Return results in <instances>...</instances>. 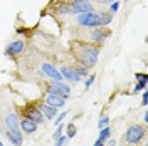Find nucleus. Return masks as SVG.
<instances>
[{
    "instance_id": "obj_1",
    "label": "nucleus",
    "mask_w": 148,
    "mask_h": 146,
    "mask_svg": "<svg viewBox=\"0 0 148 146\" xmlns=\"http://www.w3.org/2000/svg\"><path fill=\"white\" fill-rule=\"evenodd\" d=\"M74 54L81 61V64L86 67H92L98 62L99 57V49L91 46V44H83V42H76L74 44Z\"/></svg>"
},
{
    "instance_id": "obj_2",
    "label": "nucleus",
    "mask_w": 148,
    "mask_h": 146,
    "mask_svg": "<svg viewBox=\"0 0 148 146\" xmlns=\"http://www.w3.org/2000/svg\"><path fill=\"white\" fill-rule=\"evenodd\" d=\"M147 134V131H145V126H141V124H133V126H130L126 129V133H125V141L128 143V145H138L140 141L145 138Z\"/></svg>"
},
{
    "instance_id": "obj_3",
    "label": "nucleus",
    "mask_w": 148,
    "mask_h": 146,
    "mask_svg": "<svg viewBox=\"0 0 148 146\" xmlns=\"http://www.w3.org/2000/svg\"><path fill=\"white\" fill-rule=\"evenodd\" d=\"M77 24H79V25H83V27H89V29L101 27V22H99V14H98V12L77 14Z\"/></svg>"
},
{
    "instance_id": "obj_4",
    "label": "nucleus",
    "mask_w": 148,
    "mask_h": 146,
    "mask_svg": "<svg viewBox=\"0 0 148 146\" xmlns=\"http://www.w3.org/2000/svg\"><path fill=\"white\" fill-rule=\"evenodd\" d=\"M47 92H51V94H59L61 98H64V99L67 101L69 96H71V87H69V84H66V82H62V81H52L51 86H47Z\"/></svg>"
},
{
    "instance_id": "obj_5",
    "label": "nucleus",
    "mask_w": 148,
    "mask_h": 146,
    "mask_svg": "<svg viewBox=\"0 0 148 146\" xmlns=\"http://www.w3.org/2000/svg\"><path fill=\"white\" fill-rule=\"evenodd\" d=\"M74 15L77 14H86V12H94V5L91 3V0H73L71 3Z\"/></svg>"
},
{
    "instance_id": "obj_6",
    "label": "nucleus",
    "mask_w": 148,
    "mask_h": 146,
    "mask_svg": "<svg viewBox=\"0 0 148 146\" xmlns=\"http://www.w3.org/2000/svg\"><path fill=\"white\" fill-rule=\"evenodd\" d=\"M40 74H42V76H47V77H51L52 81H64L62 76H61V72H59L51 62H42V64H40Z\"/></svg>"
},
{
    "instance_id": "obj_7",
    "label": "nucleus",
    "mask_w": 148,
    "mask_h": 146,
    "mask_svg": "<svg viewBox=\"0 0 148 146\" xmlns=\"http://www.w3.org/2000/svg\"><path fill=\"white\" fill-rule=\"evenodd\" d=\"M25 49V42L22 39H17V40H12L9 46L5 47V54L9 57H15V55H20Z\"/></svg>"
},
{
    "instance_id": "obj_8",
    "label": "nucleus",
    "mask_w": 148,
    "mask_h": 146,
    "mask_svg": "<svg viewBox=\"0 0 148 146\" xmlns=\"http://www.w3.org/2000/svg\"><path fill=\"white\" fill-rule=\"evenodd\" d=\"M24 118H29L32 119V121H36L37 124H40V123H44V114L40 113L39 108H34V106H25L24 108Z\"/></svg>"
},
{
    "instance_id": "obj_9",
    "label": "nucleus",
    "mask_w": 148,
    "mask_h": 146,
    "mask_svg": "<svg viewBox=\"0 0 148 146\" xmlns=\"http://www.w3.org/2000/svg\"><path fill=\"white\" fill-rule=\"evenodd\" d=\"M108 35H111V32L108 30V29L96 27V29H92V32H91V40L92 42H98V44H103Z\"/></svg>"
},
{
    "instance_id": "obj_10",
    "label": "nucleus",
    "mask_w": 148,
    "mask_h": 146,
    "mask_svg": "<svg viewBox=\"0 0 148 146\" xmlns=\"http://www.w3.org/2000/svg\"><path fill=\"white\" fill-rule=\"evenodd\" d=\"M46 104H49V106H52V108H64L66 106V99L64 98H61L59 94H51V92H47L46 96Z\"/></svg>"
},
{
    "instance_id": "obj_11",
    "label": "nucleus",
    "mask_w": 148,
    "mask_h": 146,
    "mask_svg": "<svg viewBox=\"0 0 148 146\" xmlns=\"http://www.w3.org/2000/svg\"><path fill=\"white\" fill-rule=\"evenodd\" d=\"M59 72H61V76H62V79H67V81L71 82H79L81 81V77L76 74V71H74L73 67H67V65H62L61 69H59Z\"/></svg>"
},
{
    "instance_id": "obj_12",
    "label": "nucleus",
    "mask_w": 148,
    "mask_h": 146,
    "mask_svg": "<svg viewBox=\"0 0 148 146\" xmlns=\"http://www.w3.org/2000/svg\"><path fill=\"white\" fill-rule=\"evenodd\" d=\"M5 128L9 129V131H17V129H20V126H18V116L17 113H10V114H7L5 116Z\"/></svg>"
},
{
    "instance_id": "obj_13",
    "label": "nucleus",
    "mask_w": 148,
    "mask_h": 146,
    "mask_svg": "<svg viewBox=\"0 0 148 146\" xmlns=\"http://www.w3.org/2000/svg\"><path fill=\"white\" fill-rule=\"evenodd\" d=\"M18 126H20V131H22V133L30 134V133H36L37 123L36 121H32V119H29V118H24L20 123H18Z\"/></svg>"
},
{
    "instance_id": "obj_14",
    "label": "nucleus",
    "mask_w": 148,
    "mask_h": 146,
    "mask_svg": "<svg viewBox=\"0 0 148 146\" xmlns=\"http://www.w3.org/2000/svg\"><path fill=\"white\" fill-rule=\"evenodd\" d=\"M7 138L12 141V145L15 146H22V143H24V136H22L20 129H17V131H9L7 129Z\"/></svg>"
},
{
    "instance_id": "obj_15",
    "label": "nucleus",
    "mask_w": 148,
    "mask_h": 146,
    "mask_svg": "<svg viewBox=\"0 0 148 146\" xmlns=\"http://www.w3.org/2000/svg\"><path fill=\"white\" fill-rule=\"evenodd\" d=\"M39 109H40V113L44 114V118L47 119H54L56 116H57V108H52V106H49V104H40L39 106Z\"/></svg>"
},
{
    "instance_id": "obj_16",
    "label": "nucleus",
    "mask_w": 148,
    "mask_h": 146,
    "mask_svg": "<svg viewBox=\"0 0 148 146\" xmlns=\"http://www.w3.org/2000/svg\"><path fill=\"white\" fill-rule=\"evenodd\" d=\"M136 79H138V84L135 86V89H133V94H136V92H140L141 89H145L147 87V84H148V76L147 74H140V72H136V76H135Z\"/></svg>"
},
{
    "instance_id": "obj_17",
    "label": "nucleus",
    "mask_w": 148,
    "mask_h": 146,
    "mask_svg": "<svg viewBox=\"0 0 148 146\" xmlns=\"http://www.w3.org/2000/svg\"><path fill=\"white\" fill-rule=\"evenodd\" d=\"M99 14V22H101V27H106L113 22V14L111 12H98Z\"/></svg>"
},
{
    "instance_id": "obj_18",
    "label": "nucleus",
    "mask_w": 148,
    "mask_h": 146,
    "mask_svg": "<svg viewBox=\"0 0 148 146\" xmlns=\"http://www.w3.org/2000/svg\"><path fill=\"white\" fill-rule=\"evenodd\" d=\"M110 138H111V128H110V126L101 128V131H99V136H98V141L104 143V141H108Z\"/></svg>"
},
{
    "instance_id": "obj_19",
    "label": "nucleus",
    "mask_w": 148,
    "mask_h": 146,
    "mask_svg": "<svg viewBox=\"0 0 148 146\" xmlns=\"http://www.w3.org/2000/svg\"><path fill=\"white\" fill-rule=\"evenodd\" d=\"M57 14H62V15H74V12H73V9H71L69 3H64V5L57 7Z\"/></svg>"
},
{
    "instance_id": "obj_20",
    "label": "nucleus",
    "mask_w": 148,
    "mask_h": 146,
    "mask_svg": "<svg viewBox=\"0 0 148 146\" xmlns=\"http://www.w3.org/2000/svg\"><path fill=\"white\" fill-rule=\"evenodd\" d=\"M73 69L76 71V74H77L79 77H86V76H88V67H86V65H83V64L74 65Z\"/></svg>"
},
{
    "instance_id": "obj_21",
    "label": "nucleus",
    "mask_w": 148,
    "mask_h": 146,
    "mask_svg": "<svg viewBox=\"0 0 148 146\" xmlns=\"http://www.w3.org/2000/svg\"><path fill=\"white\" fill-rule=\"evenodd\" d=\"M98 126H99V129L110 126V116H101V118H99V121H98Z\"/></svg>"
},
{
    "instance_id": "obj_22",
    "label": "nucleus",
    "mask_w": 148,
    "mask_h": 146,
    "mask_svg": "<svg viewBox=\"0 0 148 146\" xmlns=\"http://www.w3.org/2000/svg\"><path fill=\"white\" fill-rule=\"evenodd\" d=\"M66 116H67V113H66V111H62V113H59V114H57V116H56V121H54V124L56 126H57V124H61V123H62V121H64V118Z\"/></svg>"
},
{
    "instance_id": "obj_23",
    "label": "nucleus",
    "mask_w": 148,
    "mask_h": 146,
    "mask_svg": "<svg viewBox=\"0 0 148 146\" xmlns=\"http://www.w3.org/2000/svg\"><path fill=\"white\" fill-rule=\"evenodd\" d=\"M66 136L69 138V139L76 136V126H74V124H67V134H66Z\"/></svg>"
},
{
    "instance_id": "obj_24",
    "label": "nucleus",
    "mask_w": 148,
    "mask_h": 146,
    "mask_svg": "<svg viewBox=\"0 0 148 146\" xmlns=\"http://www.w3.org/2000/svg\"><path fill=\"white\" fill-rule=\"evenodd\" d=\"M118 9H120V2H118V0H114V2H111L110 3V12L111 14H116Z\"/></svg>"
},
{
    "instance_id": "obj_25",
    "label": "nucleus",
    "mask_w": 148,
    "mask_h": 146,
    "mask_svg": "<svg viewBox=\"0 0 148 146\" xmlns=\"http://www.w3.org/2000/svg\"><path fill=\"white\" fill-rule=\"evenodd\" d=\"M66 139H67V136H64V134H61L59 138H56V146H62L66 143Z\"/></svg>"
},
{
    "instance_id": "obj_26",
    "label": "nucleus",
    "mask_w": 148,
    "mask_h": 146,
    "mask_svg": "<svg viewBox=\"0 0 148 146\" xmlns=\"http://www.w3.org/2000/svg\"><path fill=\"white\" fill-rule=\"evenodd\" d=\"M94 81H96V76H89L88 81H86V89H89L92 84H94Z\"/></svg>"
},
{
    "instance_id": "obj_27",
    "label": "nucleus",
    "mask_w": 148,
    "mask_h": 146,
    "mask_svg": "<svg viewBox=\"0 0 148 146\" xmlns=\"http://www.w3.org/2000/svg\"><path fill=\"white\" fill-rule=\"evenodd\" d=\"M62 129H64L62 123H61V124H57V129H56V133H54V139H56V138H59L61 134H62Z\"/></svg>"
},
{
    "instance_id": "obj_28",
    "label": "nucleus",
    "mask_w": 148,
    "mask_h": 146,
    "mask_svg": "<svg viewBox=\"0 0 148 146\" xmlns=\"http://www.w3.org/2000/svg\"><path fill=\"white\" fill-rule=\"evenodd\" d=\"M141 102H143V106H147V102H148V92H147V91H143V96H141Z\"/></svg>"
},
{
    "instance_id": "obj_29",
    "label": "nucleus",
    "mask_w": 148,
    "mask_h": 146,
    "mask_svg": "<svg viewBox=\"0 0 148 146\" xmlns=\"http://www.w3.org/2000/svg\"><path fill=\"white\" fill-rule=\"evenodd\" d=\"M111 2H114V0H98V3H101V5H110Z\"/></svg>"
},
{
    "instance_id": "obj_30",
    "label": "nucleus",
    "mask_w": 148,
    "mask_h": 146,
    "mask_svg": "<svg viewBox=\"0 0 148 146\" xmlns=\"http://www.w3.org/2000/svg\"><path fill=\"white\" fill-rule=\"evenodd\" d=\"M94 146H104V143H101V141H98V139H96V143H94Z\"/></svg>"
},
{
    "instance_id": "obj_31",
    "label": "nucleus",
    "mask_w": 148,
    "mask_h": 146,
    "mask_svg": "<svg viewBox=\"0 0 148 146\" xmlns=\"http://www.w3.org/2000/svg\"><path fill=\"white\" fill-rule=\"evenodd\" d=\"M108 141H110V146H114V145H116V141H114V139H108Z\"/></svg>"
},
{
    "instance_id": "obj_32",
    "label": "nucleus",
    "mask_w": 148,
    "mask_h": 146,
    "mask_svg": "<svg viewBox=\"0 0 148 146\" xmlns=\"http://www.w3.org/2000/svg\"><path fill=\"white\" fill-rule=\"evenodd\" d=\"M143 121H145V123H148V113H145V116H143Z\"/></svg>"
},
{
    "instance_id": "obj_33",
    "label": "nucleus",
    "mask_w": 148,
    "mask_h": 146,
    "mask_svg": "<svg viewBox=\"0 0 148 146\" xmlns=\"http://www.w3.org/2000/svg\"><path fill=\"white\" fill-rule=\"evenodd\" d=\"M0 146H3V145H2V141H0Z\"/></svg>"
}]
</instances>
